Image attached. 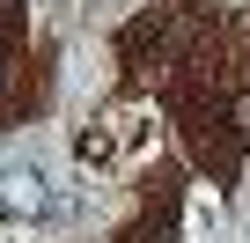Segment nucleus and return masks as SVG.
I'll return each instance as SVG.
<instances>
[{
    "instance_id": "nucleus-1",
    "label": "nucleus",
    "mask_w": 250,
    "mask_h": 243,
    "mask_svg": "<svg viewBox=\"0 0 250 243\" xmlns=\"http://www.w3.org/2000/svg\"><path fill=\"white\" fill-rule=\"evenodd\" d=\"M0 206L22 214V221H66V214L81 206V184L59 177V170L37 162V155H0Z\"/></svg>"
}]
</instances>
